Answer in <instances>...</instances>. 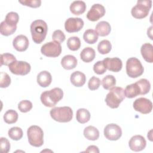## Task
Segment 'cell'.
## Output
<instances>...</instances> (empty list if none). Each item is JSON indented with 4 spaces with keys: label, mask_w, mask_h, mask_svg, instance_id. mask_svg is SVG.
<instances>
[{
    "label": "cell",
    "mask_w": 153,
    "mask_h": 153,
    "mask_svg": "<svg viewBox=\"0 0 153 153\" xmlns=\"http://www.w3.org/2000/svg\"><path fill=\"white\" fill-rule=\"evenodd\" d=\"M63 90L60 88L56 87L50 90L42 92L41 94L40 99L44 106L53 107L63 98Z\"/></svg>",
    "instance_id": "7a4b0ae2"
},
{
    "label": "cell",
    "mask_w": 153,
    "mask_h": 153,
    "mask_svg": "<svg viewBox=\"0 0 153 153\" xmlns=\"http://www.w3.org/2000/svg\"><path fill=\"white\" fill-rule=\"evenodd\" d=\"M18 114L13 109L8 110L4 115V120L7 124L15 123L18 120Z\"/></svg>",
    "instance_id": "83f0119b"
},
{
    "label": "cell",
    "mask_w": 153,
    "mask_h": 153,
    "mask_svg": "<svg viewBox=\"0 0 153 153\" xmlns=\"http://www.w3.org/2000/svg\"><path fill=\"white\" fill-rule=\"evenodd\" d=\"M93 71L98 75H102L106 71V69L104 66L102 61H97L93 65Z\"/></svg>",
    "instance_id": "b9f144b4"
},
{
    "label": "cell",
    "mask_w": 153,
    "mask_h": 153,
    "mask_svg": "<svg viewBox=\"0 0 153 153\" xmlns=\"http://www.w3.org/2000/svg\"><path fill=\"white\" fill-rule=\"evenodd\" d=\"M10 72L17 75H25L30 71V65L29 63L25 61H17V60L13 62L8 66Z\"/></svg>",
    "instance_id": "9c48e42d"
},
{
    "label": "cell",
    "mask_w": 153,
    "mask_h": 153,
    "mask_svg": "<svg viewBox=\"0 0 153 153\" xmlns=\"http://www.w3.org/2000/svg\"><path fill=\"white\" fill-rule=\"evenodd\" d=\"M146 145V141L143 136L135 135L131 137L128 142V146L131 150L139 152L145 149Z\"/></svg>",
    "instance_id": "5bb4252c"
},
{
    "label": "cell",
    "mask_w": 153,
    "mask_h": 153,
    "mask_svg": "<svg viewBox=\"0 0 153 153\" xmlns=\"http://www.w3.org/2000/svg\"><path fill=\"white\" fill-rule=\"evenodd\" d=\"M17 26H11L7 25L5 21L1 23L0 25V32L2 35L9 36L13 34L16 30Z\"/></svg>",
    "instance_id": "d6a6232c"
},
{
    "label": "cell",
    "mask_w": 153,
    "mask_h": 153,
    "mask_svg": "<svg viewBox=\"0 0 153 153\" xmlns=\"http://www.w3.org/2000/svg\"><path fill=\"white\" fill-rule=\"evenodd\" d=\"M152 7V1L151 0H138L137 4L131 10L132 16L137 19L146 17Z\"/></svg>",
    "instance_id": "8992f818"
},
{
    "label": "cell",
    "mask_w": 153,
    "mask_h": 153,
    "mask_svg": "<svg viewBox=\"0 0 153 153\" xmlns=\"http://www.w3.org/2000/svg\"><path fill=\"white\" fill-rule=\"evenodd\" d=\"M103 64L106 69L117 72L121 70L123 66V63L121 60L118 57H113L105 58L103 60Z\"/></svg>",
    "instance_id": "9a60e30c"
},
{
    "label": "cell",
    "mask_w": 153,
    "mask_h": 153,
    "mask_svg": "<svg viewBox=\"0 0 153 153\" xmlns=\"http://www.w3.org/2000/svg\"><path fill=\"white\" fill-rule=\"evenodd\" d=\"M62 67L67 70L74 69L77 65V59L73 55H66L61 60Z\"/></svg>",
    "instance_id": "44dd1931"
},
{
    "label": "cell",
    "mask_w": 153,
    "mask_h": 153,
    "mask_svg": "<svg viewBox=\"0 0 153 153\" xmlns=\"http://www.w3.org/2000/svg\"><path fill=\"white\" fill-rule=\"evenodd\" d=\"M0 148L2 153H7L10 150V143L5 137H1L0 139Z\"/></svg>",
    "instance_id": "ab89813d"
},
{
    "label": "cell",
    "mask_w": 153,
    "mask_h": 153,
    "mask_svg": "<svg viewBox=\"0 0 153 153\" xmlns=\"http://www.w3.org/2000/svg\"><path fill=\"white\" fill-rule=\"evenodd\" d=\"M105 7L100 4H93L87 14V18L91 22H96L105 14Z\"/></svg>",
    "instance_id": "4fadbf2b"
},
{
    "label": "cell",
    "mask_w": 153,
    "mask_h": 153,
    "mask_svg": "<svg viewBox=\"0 0 153 153\" xmlns=\"http://www.w3.org/2000/svg\"><path fill=\"white\" fill-rule=\"evenodd\" d=\"M70 81L74 86L82 87L85 83L86 76L84 73L80 71H75L71 75Z\"/></svg>",
    "instance_id": "d6986e66"
},
{
    "label": "cell",
    "mask_w": 153,
    "mask_h": 153,
    "mask_svg": "<svg viewBox=\"0 0 153 153\" xmlns=\"http://www.w3.org/2000/svg\"><path fill=\"white\" fill-rule=\"evenodd\" d=\"M102 84L105 90H110L116 85V79L112 75L105 76L102 80Z\"/></svg>",
    "instance_id": "f1b7e54d"
},
{
    "label": "cell",
    "mask_w": 153,
    "mask_h": 153,
    "mask_svg": "<svg viewBox=\"0 0 153 153\" xmlns=\"http://www.w3.org/2000/svg\"><path fill=\"white\" fill-rule=\"evenodd\" d=\"M124 93L125 97L130 99L134 98L137 96L141 94L140 87L136 82L127 85L124 90Z\"/></svg>",
    "instance_id": "ffe728a7"
},
{
    "label": "cell",
    "mask_w": 153,
    "mask_h": 153,
    "mask_svg": "<svg viewBox=\"0 0 153 153\" xmlns=\"http://www.w3.org/2000/svg\"><path fill=\"white\" fill-rule=\"evenodd\" d=\"M140 53L146 62L148 63L153 62V46L151 44H143L140 48Z\"/></svg>",
    "instance_id": "e0dca14e"
},
{
    "label": "cell",
    "mask_w": 153,
    "mask_h": 153,
    "mask_svg": "<svg viewBox=\"0 0 153 153\" xmlns=\"http://www.w3.org/2000/svg\"><path fill=\"white\" fill-rule=\"evenodd\" d=\"M100 83V79L99 78L96 77L95 76H93L88 81V87L90 90H95L99 88Z\"/></svg>",
    "instance_id": "f35d334b"
},
{
    "label": "cell",
    "mask_w": 153,
    "mask_h": 153,
    "mask_svg": "<svg viewBox=\"0 0 153 153\" xmlns=\"http://www.w3.org/2000/svg\"><path fill=\"white\" fill-rule=\"evenodd\" d=\"M19 20V14L16 12H10L8 13L5 19V22L11 26H17V24Z\"/></svg>",
    "instance_id": "1f68e13d"
},
{
    "label": "cell",
    "mask_w": 153,
    "mask_h": 153,
    "mask_svg": "<svg viewBox=\"0 0 153 153\" xmlns=\"http://www.w3.org/2000/svg\"><path fill=\"white\" fill-rule=\"evenodd\" d=\"M84 21L79 17H69L65 23V29L69 33L77 32L84 26Z\"/></svg>",
    "instance_id": "7c38bea8"
},
{
    "label": "cell",
    "mask_w": 153,
    "mask_h": 153,
    "mask_svg": "<svg viewBox=\"0 0 153 153\" xmlns=\"http://www.w3.org/2000/svg\"><path fill=\"white\" fill-rule=\"evenodd\" d=\"M30 29L33 42L36 44H40L46 37L48 26L44 20H36L31 23Z\"/></svg>",
    "instance_id": "6da1fadb"
},
{
    "label": "cell",
    "mask_w": 153,
    "mask_h": 153,
    "mask_svg": "<svg viewBox=\"0 0 153 153\" xmlns=\"http://www.w3.org/2000/svg\"><path fill=\"white\" fill-rule=\"evenodd\" d=\"M103 133L107 139L109 140H117L122 136V130L118 125L111 123L105 126Z\"/></svg>",
    "instance_id": "8fae6325"
},
{
    "label": "cell",
    "mask_w": 153,
    "mask_h": 153,
    "mask_svg": "<svg viewBox=\"0 0 153 153\" xmlns=\"http://www.w3.org/2000/svg\"><path fill=\"white\" fill-rule=\"evenodd\" d=\"M126 73L127 75L132 78H136L142 75L144 68L140 61L136 57H130L126 62Z\"/></svg>",
    "instance_id": "52a82bcc"
},
{
    "label": "cell",
    "mask_w": 153,
    "mask_h": 153,
    "mask_svg": "<svg viewBox=\"0 0 153 153\" xmlns=\"http://www.w3.org/2000/svg\"><path fill=\"white\" fill-rule=\"evenodd\" d=\"M67 46L72 51L78 50L81 46V41L77 36H71L67 40Z\"/></svg>",
    "instance_id": "836d02e7"
},
{
    "label": "cell",
    "mask_w": 153,
    "mask_h": 153,
    "mask_svg": "<svg viewBox=\"0 0 153 153\" xmlns=\"http://www.w3.org/2000/svg\"><path fill=\"white\" fill-rule=\"evenodd\" d=\"M84 137L90 140H96L99 137V131L97 128L94 126H89L84 130Z\"/></svg>",
    "instance_id": "d4e9b609"
},
{
    "label": "cell",
    "mask_w": 153,
    "mask_h": 153,
    "mask_svg": "<svg viewBox=\"0 0 153 153\" xmlns=\"http://www.w3.org/2000/svg\"><path fill=\"white\" fill-rule=\"evenodd\" d=\"M41 52L47 57H56L61 54L62 46L60 43L56 41L48 42L41 47Z\"/></svg>",
    "instance_id": "ba28073f"
},
{
    "label": "cell",
    "mask_w": 153,
    "mask_h": 153,
    "mask_svg": "<svg viewBox=\"0 0 153 153\" xmlns=\"http://www.w3.org/2000/svg\"><path fill=\"white\" fill-rule=\"evenodd\" d=\"M8 136L14 140H19L23 137V130L19 127H11L8 131Z\"/></svg>",
    "instance_id": "4dcf8cb0"
},
{
    "label": "cell",
    "mask_w": 153,
    "mask_h": 153,
    "mask_svg": "<svg viewBox=\"0 0 153 153\" xmlns=\"http://www.w3.org/2000/svg\"><path fill=\"white\" fill-rule=\"evenodd\" d=\"M124 98V89L120 87H114L110 89L109 92L107 94L105 102L109 107L115 109L118 108Z\"/></svg>",
    "instance_id": "3957f363"
},
{
    "label": "cell",
    "mask_w": 153,
    "mask_h": 153,
    "mask_svg": "<svg viewBox=\"0 0 153 153\" xmlns=\"http://www.w3.org/2000/svg\"><path fill=\"white\" fill-rule=\"evenodd\" d=\"M37 82L42 87H47L49 86L52 81L51 74L47 71L40 72L37 75Z\"/></svg>",
    "instance_id": "ac0fdd59"
},
{
    "label": "cell",
    "mask_w": 153,
    "mask_h": 153,
    "mask_svg": "<svg viewBox=\"0 0 153 153\" xmlns=\"http://www.w3.org/2000/svg\"><path fill=\"white\" fill-rule=\"evenodd\" d=\"M139 85L140 91L141 94L144 95L149 93L151 88V84L149 81L145 78H142L136 82Z\"/></svg>",
    "instance_id": "e575fe53"
},
{
    "label": "cell",
    "mask_w": 153,
    "mask_h": 153,
    "mask_svg": "<svg viewBox=\"0 0 153 153\" xmlns=\"http://www.w3.org/2000/svg\"><path fill=\"white\" fill-rule=\"evenodd\" d=\"M19 2L23 5L28 6L32 8L39 7L41 4V0H19Z\"/></svg>",
    "instance_id": "7bdbcfd3"
},
{
    "label": "cell",
    "mask_w": 153,
    "mask_h": 153,
    "mask_svg": "<svg viewBox=\"0 0 153 153\" xmlns=\"http://www.w3.org/2000/svg\"><path fill=\"white\" fill-rule=\"evenodd\" d=\"M29 42L28 38L23 35H17L13 41L14 48L20 52L26 51L29 47Z\"/></svg>",
    "instance_id": "2e32d148"
},
{
    "label": "cell",
    "mask_w": 153,
    "mask_h": 153,
    "mask_svg": "<svg viewBox=\"0 0 153 153\" xmlns=\"http://www.w3.org/2000/svg\"><path fill=\"white\" fill-rule=\"evenodd\" d=\"M11 84V78L8 74L1 72L0 79V87L1 88H7Z\"/></svg>",
    "instance_id": "74e56055"
},
{
    "label": "cell",
    "mask_w": 153,
    "mask_h": 153,
    "mask_svg": "<svg viewBox=\"0 0 153 153\" xmlns=\"http://www.w3.org/2000/svg\"><path fill=\"white\" fill-rule=\"evenodd\" d=\"M133 108L135 111L143 114H149L152 109V102L145 97H139L136 99L133 104Z\"/></svg>",
    "instance_id": "30bf717a"
},
{
    "label": "cell",
    "mask_w": 153,
    "mask_h": 153,
    "mask_svg": "<svg viewBox=\"0 0 153 153\" xmlns=\"http://www.w3.org/2000/svg\"><path fill=\"white\" fill-rule=\"evenodd\" d=\"M112 48V45L109 41L103 39L97 45V50L102 54H108Z\"/></svg>",
    "instance_id": "f546056e"
},
{
    "label": "cell",
    "mask_w": 153,
    "mask_h": 153,
    "mask_svg": "<svg viewBox=\"0 0 153 153\" xmlns=\"http://www.w3.org/2000/svg\"><path fill=\"white\" fill-rule=\"evenodd\" d=\"M76 118L79 123H86L90 119V113L87 109L79 108L76 111Z\"/></svg>",
    "instance_id": "4316f807"
},
{
    "label": "cell",
    "mask_w": 153,
    "mask_h": 153,
    "mask_svg": "<svg viewBox=\"0 0 153 153\" xmlns=\"http://www.w3.org/2000/svg\"><path fill=\"white\" fill-rule=\"evenodd\" d=\"M83 39L86 43L93 44L98 40V35L95 30L89 29L86 30L83 34Z\"/></svg>",
    "instance_id": "484cf974"
},
{
    "label": "cell",
    "mask_w": 153,
    "mask_h": 153,
    "mask_svg": "<svg viewBox=\"0 0 153 153\" xmlns=\"http://www.w3.org/2000/svg\"><path fill=\"white\" fill-rule=\"evenodd\" d=\"M65 35L61 30H56L54 31L52 35V39L54 41H56L59 43L63 42L65 40Z\"/></svg>",
    "instance_id": "60d3db41"
},
{
    "label": "cell",
    "mask_w": 153,
    "mask_h": 153,
    "mask_svg": "<svg viewBox=\"0 0 153 153\" xmlns=\"http://www.w3.org/2000/svg\"><path fill=\"white\" fill-rule=\"evenodd\" d=\"M111 30L110 24L106 21H101L99 22L95 28V31L97 35L100 36H105L108 35Z\"/></svg>",
    "instance_id": "7402d4cb"
},
{
    "label": "cell",
    "mask_w": 153,
    "mask_h": 153,
    "mask_svg": "<svg viewBox=\"0 0 153 153\" xmlns=\"http://www.w3.org/2000/svg\"><path fill=\"white\" fill-rule=\"evenodd\" d=\"M69 9L71 12L75 15H80L86 10V4L82 1H75L71 3Z\"/></svg>",
    "instance_id": "603a6c76"
},
{
    "label": "cell",
    "mask_w": 153,
    "mask_h": 153,
    "mask_svg": "<svg viewBox=\"0 0 153 153\" xmlns=\"http://www.w3.org/2000/svg\"><path fill=\"white\" fill-rule=\"evenodd\" d=\"M51 117L56 121L68 123L71 121L73 117V111L69 106L54 107L50 110Z\"/></svg>",
    "instance_id": "277c9868"
},
{
    "label": "cell",
    "mask_w": 153,
    "mask_h": 153,
    "mask_svg": "<svg viewBox=\"0 0 153 153\" xmlns=\"http://www.w3.org/2000/svg\"><path fill=\"white\" fill-rule=\"evenodd\" d=\"M152 26H151L147 30V35L148 36H149V38H151V39H152Z\"/></svg>",
    "instance_id": "f6af8a7d"
},
{
    "label": "cell",
    "mask_w": 153,
    "mask_h": 153,
    "mask_svg": "<svg viewBox=\"0 0 153 153\" xmlns=\"http://www.w3.org/2000/svg\"><path fill=\"white\" fill-rule=\"evenodd\" d=\"M32 108V103L28 100H23L19 102L18 109L22 112L25 113L30 111Z\"/></svg>",
    "instance_id": "8d00e7d4"
},
{
    "label": "cell",
    "mask_w": 153,
    "mask_h": 153,
    "mask_svg": "<svg viewBox=\"0 0 153 153\" xmlns=\"http://www.w3.org/2000/svg\"><path fill=\"white\" fill-rule=\"evenodd\" d=\"M16 60V58L15 56L8 53H4L1 55V65H5L9 66L10 63L13 62Z\"/></svg>",
    "instance_id": "d590c367"
},
{
    "label": "cell",
    "mask_w": 153,
    "mask_h": 153,
    "mask_svg": "<svg viewBox=\"0 0 153 153\" xmlns=\"http://www.w3.org/2000/svg\"><path fill=\"white\" fill-rule=\"evenodd\" d=\"M29 143L35 147H40L44 143V132L38 126H31L27 130Z\"/></svg>",
    "instance_id": "5b68a950"
},
{
    "label": "cell",
    "mask_w": 153,
    "mask_h": 153,
    "mask_svg": "<svg viewBox=\"0 0 153 153\" xmlns=\"http://www.w3.org/2000/svg\"><path fill=\"white\" fill-rule=\"evenodd\" d=\"M96 56V52L91 47H85L80 53L81 59L86 63L92 62Z\"/></svg>",
    "instance_id": "cb8c5ba5"
},
{
    "label": "cell",
    "mask_w": 153,
    "mask_h": 153,
    "mask_svg": "<svg viewBox=\"0 0 153 153\" xmlns=\"http://www.w3.org/2000/svg\"><path fill=\"white\" fill-rule=\"evenodd\" d=\"M85 152H95V153H99V150L97 146L95 145H90L87 147V149L85 151Z\"/></svg>",
    "instance_id": "ee69618b"
}]
</instances>
